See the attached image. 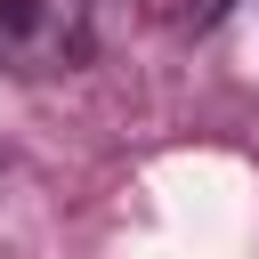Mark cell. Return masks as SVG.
I'll use <instances>...</instances> for the list:
<instances>
[{
	"mask_svg": "<svg viewBox=\"0 0 259 259\" xmlns=\"http://www.w3.org/2000/svg\"><path fill=\"white\" fill-rule=\"evenodd\" d=\"M89 0H0V65L8 73H73L89 57Z\"/></svg>",
	"mask_w": 259,
	"mask_h": 259,
	"instance_id": "6da1fadb",
	"label": "cell"
}]
</instances>
